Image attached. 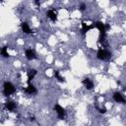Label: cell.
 Here are the masks:
<instances>
[{
	"instance_id": "obj_1",
	"label": "cell",
	"mask_w": 126,
	"mask_h": 126,
	"mask_svg": "<svg viewBox=\"0 0 126 126\" xmlns=\"http://www.w3.org/2000/svg\"><path fill=\"white\" fill-rule=\"evenodd\" d=\"M15 92H16V88L11 82H5L4 83V85H3V94H4V95L9 96L12 94H14Z\"/></svg>"
},
{
	"instance_id": "obj_2",
	"label": "cell",
	"mask_w": 126,
	"mask_h": 126,
	"mask_svg": "<svg viewBox=\"0 0 126 126\" xmlns=\"http://www.w3.org/2000/svg\"><path fill=\"white\" fill-rule=\"evenodd\" d=\"M96 57L99 60H108L111 57V53L106 49H98L96 53Z\"/></svg>"
},
{
	"instance_id": "obj_3",
	"label": "cell",
	"mask_w": 126,
	"mask_h": 126,
	"mask_svg": "<svg viewBox=\"0 0 126 126\" xmlns=\"http://www.w3.org/2000/svg\"><path fill=\"white\" fill-rule=\"evenodd\" d=\"M94 24V27L96 28L98 31H99V35H104L106 34V30H105V24H103L102 22H95V23H93Z\"/></svg>"
},
{
	"instance_id": "obj_4",
	"label": "cell",
	"mask_w": 126,
	"mask_h": 126,
	"mask_svg": "<svg viewBox=\"0 0 126 126\" xmlns=\"http://www.w3.org/2000/svg\"><path fill=\"white\" fill-rule=\"evenodd\" d=\"M54 110L56 111V113L58 115V118L60 120H63L65 118V109L60 104H55L54 105Z\"/></svg>"
},
{
	"instance_id": "obj_5",
	"label": "cell",
	"mask_w": 126,
	"mask_h": 126,
	"mask_svg": "<svg viewBox=\"0 0 126 126\" xmlns=\"http://www.w3.org/2000/svg\"><path fill=\"white\" fill-rule=\"evenodd\" d=\"M81 25H82V30H81V32H82L83 34H86L88 32H90L91 30H93V29L94 28V24H92V25H87L85 22H82Z\"/></svg>"
},
{
	"instance_id": "obj_6",
	"label": "cell",
	"mask_w": 126,
	"mask_h": 126,
	"mask_svg": "<svg viewBox=\"0 0 126 126\" xmlns=\"http://www.w3.org/2000/svg\"><path fill=\"white\" fill-rule=\"evenodd\" d=\"M37 74V71L35 70V69H29L28 70V72H27V75H28V81H27V83H28V85L29 84H31V81L35 77V75Z\"/></svg>"
},
{
	"instance_id": "obj_7",
	"label": "cell",
	"mask_w": 126,
	"mask_h": 126,
	"mask_svg": "<svg viewBox=\"0 0 126 126\" xmlns=\"http://www.w3.org/2000/svg\"><path fill=\"white\" fill-rule=\"evenodd\" d=\"M113 99L116 101V102H121V103H125V98L123 96V94L121 93H114L113 94Z\"/></svg>"
},
{
	"instance_id": "obj_8",
	"label": "cell",
	"mask_w": 126,
	"mask_h": 126,
	"mask_svg": "<svg viewBox=\"0 0 126 126\" xmlns=\"http://www.w3.org/2000/svg\"><path fill=\"white\" fill-rule=\"evenodd\" d=\"M82 84L86 87L87 90H92L94 88V83L93 81L90 79V78H85L83 81H82Z\"/></svg>"
},
{
	"instance_id": "obj_9",
	"label": "cell",
	"mask_w": 126,
	"mask_h": 126,
	"mask_svg": "<svg viewBox=\"0 0 126 126\" xmlns=\"http://www.w3.org/2000/svg\"><path fill=\"white\" fill-rule=\"evenodd\" d=\"M46 16L48 19H50L52 22H56L57 21V13L54 10H48L46 12Z\"/></svg>"
},
{
	"instance_id": "obj_10",
	"label": "cell",
	"mask_w": 126,
	"mask_h": 126,
	"mask_svg": "<svg viewBox=\"0 0 126 126\" xmlns=\"http://www.w3.org/2000/svg\"><path fill=\"white\" fill-rule=\"evenodd\" d=\"M27 94H36L37 93V90H36V88L32 85V84H29L28 85V87L24 90Z\"/></svg>"
},
{
	"instance_id": "obj_11",
	"label": "cell",
	"mask_w": 126,
	"mask_h": 126,
	"mask_svg": "<svg viewBox=\"0 0 126 126\" xmlns=\"http://www.w3.org/2000/svg\"><path fill=\"white\" fill-rule=\"evenodd\" d=\"M25 54H26V57H27L28 60H33V59L36 58V55H35V53L32 49H27Z\"/></svg>"
},
{
	"instance_id": "obj_12",
	"label": "cell",
	"mask_w": 126,
	"mask_h": 126,
	"mask_svg": "<svg viewBox=\"0 0 126 126\" xmlns=\"http://www.w3.org/2000/svg\"><path fill=\"white\" fill-rule=\"evenodd\" d=\"M5 107H6V109L9 110V111H14V110L16 109V107H17V104H16L14 101L9 100V101H6V102H5Z\"/></svg>"
},
{
	"instance_id": "obj_13",
	"label": "cell",
	"mask_w": 126,
	"mask_h": 126,
	"mask_svg": "<svg viewBox=\"0 0 126 126\" xmlns=\"http://www.w3.org/2000/svg\"><path fill=\"white\" fill-rule=\"evenodd\" d=\"M21 29H22V31H23L25 33L30 34V33H32V30H31V28H30V26H29V24H28V23H26V22H24V23H22V24H21Z\"/></svg>"
},
{
	"instance_id": "obj_14",
	"label": "cell",
	"mask_w": 126,
	"mask_h": 126,
	"mask_svg": "<svg viewBox=\"0 0 126 126\" xmlns=\"http://www.w3.org/2000/svg\"><path fill=\"white\" fill-rule=\"evenodd\" d=\"M53 76H54L55 79H56L58 82H60V83H65V82H66L65 78L62 77V76H60V74H59L58 71H53Z\"/></svg>"
},
{
	"instance_id": "obj_15",
	"label": "cell",
	"mask_w": 126,
	"mask_h": 126,
	"mask_svg": "<svg viewBox=\"0 0 126 126\" xmlns=\"http://www.w3.org/2000/svg\"><path fill=\"white\" fill-rule=\"evenodd\" d=\"M7 46H3V47H1V50H0V53H1V55L3 56V57H5V58H8L10 55H9V53L7 52Z\"/></svg>"
},
{
	"instance_id": "obj_16",
	"label": "cell",
	"mask_w": 126,
	"mask_h": 126,
	"mask_svg": "<svg viewBox=\"0 0 126 126\" xmlns=\"http://www.w3.org/2000/svg\"><path fill=\"white\" fill-rule=\"evenodd\" d=\"M96 109L98 110V112L99 113H105L106 112V107H101V108H98V107H96Z\"/></svg>"
},
{
	"instance_id": "obj_17",
	"label": "cell",
	"mask_w": 126,
	"mask_h": 126,
	"mask_svg": "<svg viewBox=\"0 0 126 126\" xmlns=\"http://www.w3.org/2000/svg\"><path fill=\"white\" fill-rule=\"evenodd\" d=\"M80 11H85L86 10V4L85 3H82L81 5H80Z\"/></svg>"
},
{
	"instance_id": "obj_18",
	"label": "cell",
	"mask_w": 126,
	"mask_h": 126,
	"mask_svg": "<svg viewBox=\"0 0 126 126\" xmlns=\"http://www.w3.org/2000/svg\"><path fill=\"white\" fill-rule=\"evenodd\" d=\"M30 120H31V121H34V120H35V117H34V116H31V117H30Z\"/></svg>"
},
{
	"instance_id": "obj_19",
	"label": "cell",
	"mask_w": 126,
	"mask_h": 126,
	"mask_svg": "<svg viewBox=\"0 0 126 126\" xmlns=\"http://www.w3.org/2000/svg\"><path fill=\"white\" fill-rule=\"evenodd\" d=\"M34 3H35L37 6H40V2H38V1H34Z\"/></svg>"
}]
</instances>
